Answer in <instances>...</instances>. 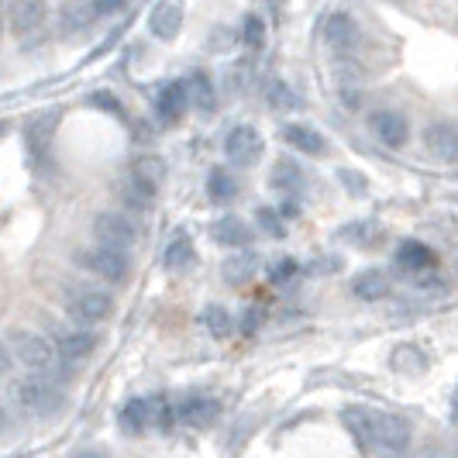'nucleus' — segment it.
I'll use <instances>...</instances> for the list:
<instances>
[{
  "label": "nucleus",
  "mask_w": 458,
  "mask_h": 458,
  "mask_svg": "<svg viewBox=\"0 0 458 458\" xmlns=\"http://www.w3.org/2000/svg\"><path fill=\"white\" fill-rule=\"evenodd\" d=\"M90 104H93V107H104V111H114V114H121V104H117V100L111 97V93H104V90L93 93Z\"/></svg>",
  "instance_id": "32"
},
{
  "label": "nucleus",
  "mask_w": 458,
  "mask_h": 458,
  "mask_svg": "<svg viewBox=\"0 0 458 458\" xmlns=\"http://www.w3.org/2000/svg\"><path fill=\"white\" fill-rule=\"evenodd\" d=\"M93 7H97V14H117V11H124L128 7V0H93Z\"/></svg>",
  "instance_id": "33"
},
{
  "label": "nucleus",
  "mask_w": 458,
  "mask_h": 458,
  "mask_svg": "<svg viewBox=\"0 0 458 458\" xmlns=\"http://www.w3.org/2000/svg\"><path fill=\"white\" fill-rule=\"evenodd\" d=\"M342 183H344V186L352 183V190H355V193H362V190H366V183L359 180V173H348V169L342 173Z\"/></svg>",
  "instance_id": "35"
},
{
  "label": "nucleus",
  "mask_w": 458,
  "mask_h": 458,
  "mask_svg": "<svg viewBox=\"0 0 458 458\" xmlns=\"http://www.w3.org/2000/svg\"><path fill=\"white\" fill-rule=\"evenodd\" d=\"M186 90H190V100H193L197 107H204V111L214 107V90H210V80H207L204 72H193V76L186 80Z\"/></svg>",
  "instance_id": "26"
},
{
  "label": "nucleus",
  "mask_w": 458,
  "mask_h": 458,
  "mask_svg": "<svg viewBox=\"0 0 458 458\" xmlns=\"http://www.w3.org/2000/svg\"><path fill=\"white\" fill-rule=\"evenodd\" d=\"M210 234H214L217 245H231V249H242V245L252 242V231L245 228V221H238V217H231V214L221 217V221H214Z\"/></svg>",
  "instance_id": "20"
},
{
  "label": "nucleus",
  "mask_w": 458,
  "mask_h": 458,
  "mask_svg": "<svg viewBox=\"0 0 458 458\" xmlns=\"http://www.w3.org/2000/svg\"><path fill=\"white\" fill-rule=\"evenodd\" d=\"M279 135L290 148H297L303 156H327V138L314 128H307V124H286Z\"/></svg>",
  "instance_id": "16"
},
{
  "label": "nucleus",
  "mask_w": 458,
  "mask_h": 458,
  "mask_svg": "<svg viewBox=\"0 0 458 458\" xmlns=\"http://www.w3.org/2000/svg\"><path fill=\"white\" fill-rule=\"evenodd\" d=\"M193 259H197L193 242H190V234H186V231H180V234L169 242V249H165V266H169L173 273H183V269L193 266Z\"/></svg>",
  "instance_id": "22"
},
{
  "label": "nucleus",
  "mask_w": 458,
  "mask_h": 458,
  "mask_svg": "<svg viewBox=\"0 0 458 458\" xmlns=\"http://www.w3.org/2000/svg\"><path fill=\"white\" fill-rule=\"evenodd\" d=\"M46 14H48L46 0H7V11H4L7 28L14 35H21V38L31 35V31H38L46 24Z\"/></svg>",
  "instance_id": "9"
},
{
  "label": "nucleus",
  "mask_w": 458,
  "mask_h": 458,
  "mask_svg": "<svg viewBox=\"0 0 458 458\" xmlns=\"http://www.w3.org/2000/svg\"><path fill=\"white\" fill-rule=\"evenodd\" d=\"M372 417H376V411H369V407H344L342 411V424L366 455H372V441H376V420Z\"/></svg>",
  "instance_id": "13"
},
{
  "label": "nucleus",
  "mask_w": 458,
  "mask_h": 458,
  "mask_svg": "<svg viewBox=\"0 0 458 458\" xmlns=\"http://www.w3.org/2000/svg\"><path fill=\"white\" fill-rule=\"evenodd\" d=\"M176 417L183 420L186 428H210L221 417V403L210 396H186L183 403L176 407Z\"/></svg>",
  "instance_id": "14"
},
{
  "label": "nucleus",
  "mask_w": 458,
  "mask_h": 458,
  "mask_svg": "<svg viewBox=\"0 0 458 458\" xmlns=\"http://www.w3.org/2000/svg\"><path fill=\"white\" fill-rule=\"evenodd\" d=\"M252 273H255L252 255H242V259H231V262H225V279H228V283H245Z\"/></svg>",
  "instance_id": "28"
},
{
  "label": "nucleus",
  "mask_w": 458,
  "mask_h": 458,
  "mask_svg": "<svg viewBox=\"0 0 458 458\" xmlns=\"http://www.w3.org/2000/svg\"><path fill=\"white\" fill-rule=\"evenodd\" d=\"M376 234H379V228H376L372 221H355V225H344V228H342L344 242H352V245H362V249L376 242Z\"/></svg>",
  "instance_id": "27"
},
{
  "label": "nucleus",
  "mask_w": 458,
  "mask_h": 458,
  "mask_svg": "<svg viewBox=\"0 0 458 458\" xmlns=\"http://www.w3.org/2000/svg\"><path fill=\"white\" fill-rule=\"evenodd\" d=\"M262 148H266V141H262V135L255 131L252 124H238V128H231L228 138H225V156H228V162L238 165V169L255 165V162L262 159Z\"/></svg>",
  "instance_id": "7"
},
{
  "label": "nucleus",
  "mask_w": 458,
  "mask_h": 458,
  "mask_svg": "<svg viewBox=\"0 0 458 458\" xmlns=\"http://www.w3.org/2000/svg\"><path fill=\"white\" fill-rule=\"evenodd\" d=\"M428 458H437V455H428Z\"/></svg>",
  "instance_id": "39"
},
{
  "label": "nucleus",
  "mask_w": 458,
  "mask_h": 458,
  "mask_svg": "<svg viewBox=\"0 0 458 458\" xmlns=\"http://www.w3.org/2000/svg\"><path fill=\"white\" fill-rule=\"evenodd\" d=\"M80 262H83L93 276L107 279V283H124V279H128V252H114V249L97 245V249H87V252L80 255Z\"/></svg>",
  "instance_id": "8"
},
{
  "label": "nucleus",
  "mask_w": 458,
  "mask_h": 458,
  "mask_svg": "<svg viewBox=\"0 0 458 458\" xmlns=\"http://www.w3.org/2000/svg\"><path fill=\"white\" fill-rule=\"evenodd\" d=\"M262 42H266V24H262L259 14H249V18H245V46L259 48Z\"/></svg>",
  "instance_id": "31"
},
{
  "label": "nucleus",
  "mask_w": 458,
  "mask_h": 458,
  "mask_svg": "<svg viewBox=\"0 0 458 458\" xmlns=\"http://www.w3.org/2000/svg\"><path fill=\"white\" fill-rule=\"evenodd\" d=\"M7 369V348H4V342H0V372Z\"/></svg>",
  "instance_id": "36"
},
{
  "label": "nucleus",
  "mask_w": 458,
  "mask_h": 458,
  "mask_svg": "<svg viewBox=\"0 0 458 458\" xmlns=\"http://www.w3.org/2000/svg\"><path fill=\"white\" fill-rule=\"evenodd\" d=\"M117 424L128 431V435H145L152 424H169L165 417V403L162 400H128L121 411H117Z\"/></svg>",
  "instance_id": "5"
},
{
  "label": "nucleus",
  "mask_w": 458,
  "mask_h": 458,
  "mask_svg": "<svg viewBox=\"0 0 458 458\" xmlns=\"http://www.w3.org/2000/svg\"><path fill=\"white\" fill-rule=\"evenodd\" d=\"M376 441H372V455L379 458H407L411 452V424L396 413L376 411Z\"/></svg>",
  "instance_id": "3"
},
{
  "label": "nucleus",
  "mask_w": 458,
  "mask_h": 458,
  "mask_svg": "<svg viewBox=\"0 0 458 458\" xmlns=\"http://www.w3.org/2000/svg\"><path fill=\"white\" fill-rule=\"evenodd\" d=\"M14 396H18V407L31 417H48L63 407V390L55 383V376H42V372H31L14 383Z\"/></svg>",
  "instance_id": "1"
},
{
  "label": "nucleus",
  "mask_w": 458,
  "mask_h": 458,
  "mask_svg": "<svg viewBox=\"0 0 458 458\" xmlns=\"http://www.w3.org/2000/svg\"><path fill=\"white\" fill-rule=\"evenodd\" d=\"M93 238H97V245H104V249L128 252V249L135 245L138 231H135V225L124 217V214L107 210V214H100V217L93 221Z\"/></svg>",
  "instance_id": "6"
},
{
  "label": "nucleus",
  "mask_w": 458,
  "mask_h": 458,
  "mask_svg": "<svg viewBox=\"0 0 458 458\" xmlns=\"http://www.w3.org/2000/svg\"><path fill=\"white\" fill-rule=\"evenodd\" d=\"M324 38H327V46L335 48V52H352V48H359V38H362V31H359V24L352 14H331L327 24H324Z\"/></svg>",
  "instance_id": "12"
},
{
  "label": "nucleus",
  "mask_w": 458,
  "mask_h": 458,
  "mask_svg": "<svg viewBox=\"0 0 458 458\" xmlns=\"http://www.w3.org/2000/svg\"><path fill=\"white\" fill-rule=\"evenodd\" d=\"M424 145L428 152L441 162H458V124L452 121H435L424 128Z\"/></svg>",
  "instance_id": "10"
},
{
  "label": "nucleus",
  "mask_w": 458,
  "mask_h": 458,
  "mask_svg": "<svg viewBox=\"0 0 458 458\" xmlns=\"http://www.w3.org/2000/svg\"><path fill=\"white\" fill-rule=\"evenodd\" d=\"M200 321H204V327L214 335V338H228L231 327H234V321H231V314L221 307V303H210L204 314H200Z\"/></svg>",
  "instance_id": "24"
},
{
  "label": "nucleus",
  "mask_w": 458,
  "mask_h": 458,
  "mask_svg": "<svg viewBox=\"0 0 458 458\" xmlns=\"http://www.w3.org/2000/svg\"><path fill=\"white\" fill-rule=\"evenodd\" d=\"M207 193H210V200L228 204L231 197L238 193V183H234V176H231L228 169H214L210 180H207Z\"/></svg>",
  "instance_id": "23"
},
{
  "label": "nucleus",
  "mask_w": 458,
  "mask_h": 458,
  "mask_svg": "<svg viewBox=\"0 0 458 458\" xmlns=\"http://www.w3.org/2000/svg\"><path fill=\"white\" fill-rule=\"evenodd\" d=\"M255 221H259V228L266 231L269 238H283V234H286V231H283V221H279V214L269 210V207H262V210L255 214Z\"/></svg>",
  "instance_id": "30"
},
{
  "label": "nucleus",
  "mask_w": 458,
  "mask_h": 458,
  "mask_svg": "<svg viewBox=\"0 0 458 458\" xmlns=\"http://www.w3.org/2000/svg\"><path fill=\"white\" fill-rule=\"evenodd\" d=\"M293 273H297V262H293V259H283V262H276L273 279L279 283V279H290Z\"/></svg>",
  "instance_id": "34"
},
{
  "label": "nucleus",
  "mask_w": 458,
  "mask_h": 458,
  "mask_svg": "<svg viewBox=\"0 0 458 458\" xmlns=\"http://www.w3.org/2000/svg\"><path fill=\"white\" fill-rule=\"evenodd\" d=\"M266 97H269V104H273V107H279V111L300 107V100L293 97V90H290L286 83H279V80H273V83H269V93H266Z\"/></svg>",
  "instance_id": "29"
},
{
  "label": "nucleus",
  "mask_w": 458,
  "mask_h": 458,
  "mask_svg": "<svg viewBox=\"0 0 458 458\" xmlns=\"http://www.w3.org/2000/svg\"><path fill=\"white\" fill-rule=\"evenodd\" d=\"M76 458H104V455H97V452H83V455H76Z\"/></svg>",
  "instance_id": "37"
},
{
  "label": "nucleus",
  "mask_w": 458,
  "mask_h": 458,
  "mask_svg": "<svg viewBox=\"0 0 458 458\" xmlns=\"http://www.w3.org/2000/svg\"><path fill=\"white\" fill-rule=\"evenodd\" d=\"M148 28H152L156 38L173 42L180 35V28H183V0H159L152 18H148Z\"/></svg>",
  "instance_id": "11"
},
{
  "label": "nucleus",
  "mask_w": 458,
  "mask_h": 458,
  "mask_svg": "<svg viewBox=\"0 0 458 458\" xmlns=\"http://www.w3.org/2000/svg\"><path fill=\"white\" fill-rule=\"evenodd\" d=\"M66 310L69 318H76L80 324H97L111 318L114 300H111V293H104L97 286H72L66 293Z\"/></svg>",
  "instance_id": "4"
},
{
  "label": "nucleus",
  "mask_w": 458,
  "mask_h": 458,
  "mask_svg": "<svg viewBox=\"0 0 458 458\" xmlns=\"http://www.w3.org/2000/svg\"><path fill=\"white\" fill-rule=\"evenodd\" d=\"M156 107H159L162 121H180V117L186 114V107H190V90H186V83H169V87H162V93L156 97Z\"/></svg>",
  "instance_id": "18"
},
{
  "label": "nucleus",
  "mask_w": 458,
  "mask_h": 458,
  "mask_svg": "<svg viewBox=\"0 0 458 458\" xmlns=\"http://www.w3.org/2000/svg\"><path fill=\"white\" fill-rule=\"evenodd\" d=\"M396 266L403 269V273H411V276H417V273H428L431 266H435V252L424 245V242H403L400 249H396Z\"/></svg>",
  "instance_id": "17"
},
{
  "label": "nucleus",
  "mask_w": 458,
  "mask_h": 458,
  "mask_svg": "<svg viewBox=\"0 0 458 458\" xmlns=\"http://www.w3.org/2000/svg\"><path fill=\"white\" fill-rule=\"evenodd\" d=\"M4 424H7V417H4V411H0V431H4Z\"/></svg>",
  "instance_id": "38"
},
{
  "label": "nucleus",
  "mask_w": 458,
  "mask_h": 458,
  "mask_svg": "<svg viewBox=\"0 0 458 458\" xmlns=\"http://www.w3.org/2000/svg\"><path fill=\"white\" fill-rule=\"evenodd\" d=\"M11 348H14V355H18L31 372L52 376L55 366H59V348L48 342L46 335H38V331H14V335H11Z\"/></svg>",
  "instance_id": "2"
},
{
  "label": "nucleus",
  "mask_w": 458,
  "mask_h": 458,
  "mask_svg": "<svg viewBox=\"0 0 458 458\" xmlns=\"http://www.w3.org/2000/svg\"><path fill=\"white\" fill-rule=\"evenodd\" d=\"M372 131H376V138L386 148H400L407 141V135H411V124H407V117L396 114V111H379V114H372Z\"/></svg>",
  "instance_id": "15"
},
{
  "label": "nucleus",
  "mask_w": 458,
  "mask_h": 458,
  "mask_svg": "<svg viewBox=\"0 0 458 458\" xmlns=\"http://www.w3.org/2000/svg\"><path fill=\"white\" fill-rule=\"evenodd\" d=\"M352 293L359 300H383L390 293V279L379 269H366V273H359L352 279Z\"/></svg>",
  "instance_id": "21"
},
{
  "label": "nucleus",
  "mask_w": 458,
  "mask_h": 458,
  "mask_svg": "<svg viewBox=\"0 0 458 458\" xmlns=\"http://www.w3.org/2000/svg\"><path fill=\"white\" fill-rule=\"evenodd\" d=\"M55 348H59V359H66V362H83V359L93 355L97 338H93L90 331H66Z\"/></svg>",
  "instance_id": "19"
},
{
  "label": "nucleus",
  "mask_w": 458,
  "mask_h": 458,
  "mask_svg": "<svg viewBox=\"0 0 458 458\" xmlns=\"http://www.w3.org/2000/svg\"><path fill=\"white\" fill-rule=\"evenodd\" d=\"M300 183H303V173H300L297 162H290V159L276 162V169H273L276 190H300Z\"/></svg>",
  "instance_id": "25"
}]
</instances>
